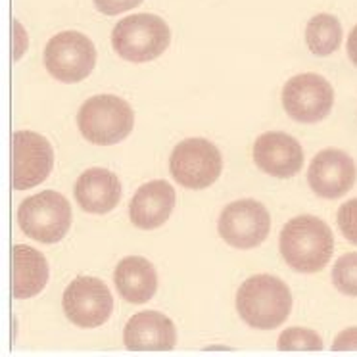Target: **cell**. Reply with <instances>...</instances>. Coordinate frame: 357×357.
I'll return each mask as SVG.
<instances>
[{
    "mask_svg": "<svg viewBox=\"0 0 357 357\" xmlns=\"http://www.w3.org/2000/svg\"><path fill=\"white\" fill-rule=\"evenodd\" d=\"M333 250L331 227L315 215H298L280 233V254L298 273L321 271L331 261Z\"/></svg>",
    "mask_w": 357,
    "mask_h": 357,
    "instance_id": "1",
    "label": "cell"
},
{
    "mask_svg": "<svg viewBox=\"0 0 357 357\" xmlns=\"http://www.w3.org/2000/svg\"><path fill=\"white\" fill-rule=\"evenodd\" d=\"M236 311L252 328H277L292 311L290 288L273 275L250 277L236 292Z\"/></svg>",
    "mask_w": 357,
    "mask_h": 357,
    "instance_id": "2",
    "label": "cell"
},
{
    "mask_svg": "<svg viewBox=\"0 0 357 357\" xmlns=\"http://www.w3.org/2000/svg\"><path fill=\"white\" fill-rule=\"evenodd\" d=\"M169 43V25L154 14L123 17L112 31V47L127 62H152L167 50Z\"/></svg>",
    "mask_w": 357,
    "mask_h": 357,
    "instance_id": "3",
    "label": "cell"
},
{
    "mask_svg": "<svg viewBox=\"0 0 357 357\" xmlns=\"http://www.w3.org/2000/svg\"><path fill=\"white\" fill-rule=\"evenodd\" d=\"M77 125L89 142L109 146L129 137L135 125V114L123 98L114 94H96L81 106Z\"/></svg>",
    "mask_w": 357,
    "mask_h": 357,
    "instance_id": "4",
    "label": "cell"
},
{
    "mask_svg": "<svg viewBox=\"0 0 357 357\" xmlns=\"http://www.w3.org/2000/svg\"><path fill=\"white\" fill-rule=\"evenodd\" d=\"M17 225L33 241L43 244L60 242L71 227L70 202L56 190H43L20 204Z\"/></svg>",
    "mask_w": 357,
    "mask_h": 357,
    "instance_id": "5",
    "label": "cell"
},
{
    "mask_svg": "<svg viewBox=\"0 0 357 357\" xmlns=\"http://www.w3.org/2000/svg\"><path fill=\"white\" fill-rule=\"evenodd\" d=\"M171 175L181 187L202 190L221 175L223 160L215 144L206 139H187L173 148L169 158Z\"/></svg>",
    "mask_w": 357,
    "mask_h": 357,
    "instance_id": "6",
    "label": "cell"
},
{
    "mask_svg": "<svg viewBox=\"0 0 357 357\" xmlns=\"http://www.w3.org/2000/svg\"><path fill=\"white\" fill-rule=\"evenodd\" d=\"M43 60L54 79L62 83H79L93 73L96 48L83 33L63 31L48 40Z\"/></svg>",
    "mask_w": 357,
    "mask_h": 357,
    "instance_id": "7",
    "label": "cell"
},
{
    "mask_svg": "<svg viewBox=\"0 0 357 357\" xmlns=\"http://www.w3.org/2000/svg\"><path fill=\"white\" fill-rule=\"evenodd\" d=\"M334 106L333 85L317 73H300L282 89V108L300 123L323 121Z\"/></svg>",
    "mask_w": 357,
    "mask_h": 357,
    "instance_id": "8",
    "label": "cell"
},
{
    "mask_svg": "<svg viewBox=\"0 0 357 357\" xmlns=\"http://www.w3.org/2000/svg\"><path fill=\"white\" fill-rule=\"evenodd\" d=\"M219 236L233 248L259 246L271 229V218L257 200H238L227 206L219 215Z\"/></svg>",
    "mask_w": 357,
    "mask_h": 357,
    "instance_id": "9",
    "label": "cell"
},
{
    "mask_svg": "<svg viewBox=\"0 0 357 357\" xmlns=\"http://www.w3.org/2000/svg\"><path fill=\"white\" fill-rule=\"evenodd\" d=\"M114 310L108 287L94 277H79L63 292V311L73 325L94 328L104 325Z\"/></svg>",
    "mask_w": 357,
    "mask_h": 357,
    "instance_id": "10",
    "label": "cell"
},
{
    "mask_svg": "<svg viewBox=\"0 0 357 357\" xmlns=\"http://www.w3.org/2000/svg\"><path fill=\"white\" fill-rule=\"evenodd\" d=\"M54 152L43 135L17 131L14 135V187L27 190L40 185L52 171Z\"/></svg>",
    "mask_w": 357,
    "mask_h": 357,
    "instance_id": "11",
    "label": "cell"
},
{
    "mask_svg": "<svg viewBox=\"0 0 357 357\" xmlns=\"http://www.w3.org/2000/svg\"><path fill=\"white\" fill-rule=\"evenodd\" d=\"M357 167L356 162L346 152L328 148L319 152L311 160L307 181L311 190L321 198L336 200L340 196L348 195L356 185Z\"/></svg>",
    "mask_w": 357,
    "mask_h": 357,
    "instance_id": "12",
    "label": "cell"
},
{
    "mask_svg": "<svg viewBox=\"0 0 357 357\" xmlns=\"http://www.w3.org/2000/svg\"><path fill=\"white\" fill-rule=\"evenodd\" d=\"M254 162L267 175L290 178L303 167V150L287 132H264L254 144Z\"/></svg>",
    "mask_w": 357,
    "mask_h": 357,
    "instance_id": "13",
    "label": "cell"
},
{
    "mask_svg": "<svg viewBox=\"0 0 357 357\" xmlns=\"http://www.w3.org/2000/svg\"><path fill=\"white\" fill-rule=\"evenodd\" d=\"M123 342L131 351H165L175 348L177 333L167 315L158 311H140L125 325Z\"/></svg>",
    "mask_w": 357,
    "mask_h": 357,
    "instance_id": "14",
    "label": "cell"
},
{
    "mask_svg": "<svg viewBox=\"0 0 357 357\" xmlns=\"http://www.w3.org/2000/svg\"><path fill=\"white\" fill-rule=\"evenodd\" d=\"M175 208V190L167 181H150L135 192L129 204L132 225L154 231L171 218Z\"/></svg>",
    "mask_w": 357,
    "mask_h": 357,
    "instance_id": "15",
    "label": "cell"
},
{
    "mask_svg": "<svg viewBox=\"0 0 357 357\" xmlns=\"http://www.w3.org/2000/svg\"><path fill=\"white\" fill-rule=\"evenodd\" d=\"M73 195L81 210L102 215L114 210L121 200V183L112 171L93 167L77 178Z\"/></svg>",
    "mask_w": 357,
    "mask_h": 357,
    "instance_id": "16",
    "label": "cell"
},
{
    "mask_svg": "<svg viewBox=\"0 0 357 357\" xmlns=\"http://www.w3.org/2000/svg\"><path fill=\"white\" fill-rule=\"evenodd\" d=\"M119 296L129 303H144L158 290V273L146 257L129 256L121 259L114 273Z\"/></svg>",
    "mask_w": 357,
    "mask_h": 357,
    "instance_id": "17",
    "label": "cell"
},
{
    "mask_svg": "<svg viewBox=\"0 0 357 357\" xmlns=\"http://www.w3.org/2000/svg\"><path fill=\"white\" fill-rule=\"evenodd\" d=\"M47 257L31 246H14V296L17 300L37 296L47 287Z\"/></svg>",
    "mask_w": 357,
    "mask_h": 357,
    "instance_id": "18",
    "label": "cell"
},
{
    "mask_svg": "<svg viewBox=\"0 0 357 357\" xmlns=\"http://www.w3.org/2000/svg\"><path fill=\"white\" fill-rule=\"evenodd\" d=\"M305 43L315 56H328L340 48L342 25L338 17L331 14H317L307 22Z\"/></svg>",
    "mask_w": 357,
    "mask_h": 357,
    "instance_id": "19",
    "label": "cell"
},
{
    "mask_svg": "<svg viewBox=\"0 0 357 357\" xmlns=\"http://www.w3.org/2000/svg\"><path fill=\"white\" fill-rule=\"evenodd\" d=\"M333 282L338 292L357 298V254L342 256L333 267Z\"/></svg>",
    "mask_w": 357,
    "mask_h": 357,
    "instance_id": "20",
    "label": "cell"
},
{
    "mask_svg": "<svg viewBox=\"0 0 357 357\" xmlns=\"http://www.w3.org/2000/svg\"><path fill=\"white\" fill-rule=\"evenodd\" d=\"M279 348L284 351L290 349H323V338L315 331L294 326L287 328L279 336Z\"/></svg>",
    "mask_w": 357,
    "mask_h": 357,
    "instance_id": "21",
    "label": "cell"
},
{
    "mask_svg": "<svg viewBox=\"0 0 357 357\" xmlns=\"http://www.w3.org/2000/svg\"><path fill=\"white\" fill-rule=\"evenodd\" d=\"M336 221H338V227H340L342 234L346 236V241L357 246V198L342 204L340 210L336 213Z\"/></svg>",
    "mask_w": 357,
    "mask_h": 357,
    "instance_id": "22",
    "label": "cell"
},
{
    "mask_svg": "<svg viewBox=\"0 0 357 357\" xmlns=\"http://www.w3.org/2000/svg\"><path fill=\"white\" fill-rule=\"evenodd\" d=\"M140 2L142 0H94V6L106 16H117V14H123L127 10L137 8Z\"/></svg>",
    "mask_w": 357,
    "mask_h": 357,
    "instance_id": "23",
    "label": "cell"
},
{
    "mask_svg": "<svg viewBox=\"0 0 357 357\" xmlns=\"http://www.w3.org/2000/svg\"><path fill=\"white\" fill-rule=\"evenodd\" d=\"M334 351H348V349H357V326L342 331L333 344Z\"/></svg>",
    "mask_w": 357,
    "mask_h": 357,
    "instance_id": "24",
    "label": "cell"
},
{
    "mask_svg": "<svg viewBox=\"0 0 357 357\" xmlns=\"http://www.w3.org/2000/svg\"><path fill=\"white\" fill-rule=\"evenodd\" d=\"M348 56L354 66H357V25L351 29L348 37Z\"/></svg>",
    "mask_w": 357,
    "mask_h": 357,
    "instance_id": "25",
    "label": "cell"
}]
</instances>
